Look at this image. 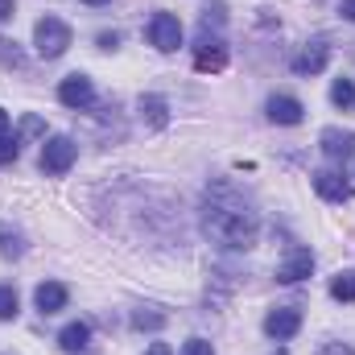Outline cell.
Segmentation results:
<instances>
[{"mask_svg": "<svg viewBox=\"0 0 355 355\" xmlns=\"http://www.w3.org/2000/svg\"><path fill=\"white\" fill-rule=\"evenodd\" d=\"M202 232L207 240H215L219 248H232V252H244L257 244V232H261V219L252 211L248 198H240L227 182H215L202 198Z\"/></svg>", "mask_w": 355, "mask_h": 355, "instance_id": "6da1fadb", "label": "cell"}, {"mask_svg": "<svg viewBox=\"0 0 355 355\" xmlns=\"http://www.w3.org/2000/svg\"><path fill=\"white\" fill-rule=\"evenodd\" d=\"M71 42H75V33H71V25L58 21V17H42V21L33 25V46H37L42 58H62V54L71 50Z\"/></svg>", "mask_w": 355, "mask_h": 355, "instance_id": "7a4b0ae2", "label": "cell"}, {"mask_svg": "<svg viewBox=\"0 0 355 355\" xmlns=\"http://www.w3.org/2000/svg\"><path fill=\"white\" fill-rule=\"evenodd\" d=\"M75 157H79V145L71 141V137H50L46 145H42V157H37V166H42V174H67L71 166H75Z\"/></svg>", "mask_w": 355, "mask_h": 355, "instance_id": "3957f363", "label": "cell"}, {"mask_svg": "<svg viewBox=\"0 0 355 355\" xmlns=\"http://www.w3.org/2000/svg\"><path fill=\"white\" fill-rule=\"evenodd\" d=\"M149 46L162 50V54H174L178 46H182V21H178L174 12H153V21H149Z\"/></svg>", "mask_w": 355, "mask_h": 355, "instance_id": "277c9868", "label": "cell"}, {"mask_svg": "<svg viewBox=\"0 0 355 355\" xmlns=\"http://www.w3.org/2000/svg\"><path fill=\"white\" fill-rule=\"evenodd\" d=\"M327 62H331V46L322 42V37H314V42H306L293 58H289V67H293V75H302V79H310V75H318V71H327Z\"/></svg>", "mask_w": 355, "mask_h": 355, "instance_id": "5b68a950", "label": "cell"}, {"mask_svg": "<svg viewBox=\"0 0 355 355\" xmlns=\"http://www.w3.org/2000/svg\"><path fill=\"white\" fill-rule=\"evenodd\" d=\"M297 331H302V310L281 306V310H268V314H265V335H268V339L285 343V339H293Z\"/></svg>", "mask_w": 355, "mask_h": 355, "instance_id": "8992f818", "label": "cell"}, {"mask_svg": "<svg viewBox=\"0 0 355 355\" xmlns=\"http://www.w3.org/2000/svg\"><path fill=\"white\" fill-rule=\"evenodd\" d=\"M91 99H95V87H91L87 75H79V71H75V75H67V79L58 83V103H62V107H75V112H83Z\"/></svg>", "mask_w": 355, "mask_h": 355, "instance_id": "52a82bcc", "label": "cell"}, {"mask_svg": "<svg viewBox=\"0 0 355 355\" xmlns=\"http://www.w3.org/2000/svg\"><path fill=\"white\" fill-rule=\"evenodd\" d=\"M227 67V46L219 42V37H202L198 46H194V71H202V75H219Z\"/></svg>", "mask_w": 355, "mask_h": 355, "instance_id": "ba28073f", "label": "cell"}, {"mask_svg": "<svg viewBox=\"0 0 355 355\" xmlns=\"http://www.w3.org/2000/svg\"><path fill=\"white\" fill-rule=\"evenodd\" d=\"M314 190H318V198H327V202H352V194H355V186L339 174V170H318V174H314Z\"/></svg>", "mask_w": 355, "mask_h": 355, "instance_id": "9c48e42d", "label": "cell"}, {"mask_svg": "<svg viewBox=\"0 0 355 355\" xmlns=\"http://www.w3.org/2000/svg\"><path fill=\"white\" fill-rule=\"evenodd\" d=\"M310 272H314V252H310V248H293V252L277 265V281L297 285V281H306Z\"/></svg>", "mask_w": 355, "mask_h": 355, "instance_id": "30bf717a", "label": "cell"}, {"mask_svg": "<svg viewBox=\"0 0 355 355\" xmlns=\"http://www.w3.org/2000/svg\"><path fill=\"white\" fill-rule=\"evenodd\" d=\"M67 285L62 281H42L37 289H33V306L42 310V314H58V310H67Z\"/></svg>", "mask_w": 355, "mask_h": 355, "instance_id": "8fae6325", "label": "cell"}, {"mask_svg": "<svg viewBox=\"0 0 355 355\" xmlns=\"http://www.w3.org/2000/svg\"><path fill=\"white\" fill-rule=\"evenodd\" d=\"M265 112L272 124H302V116H306L302 99H293V95H272L265 103Z\"/></svg>", "mask_w": 355, "mask_h": 355, "instance_id": "7c38bea8", "label": "cell"}, {"mask_svg": "<svg viewBox=\"0 0 355 355\" xmlns=\"http://www.w3.org/2000/svg\"><path fill=\"white\" fill-rule=\"evenodd\" d=\"M318 145H322V153H327V157L343 162V157L355 149V132H347V128H322Z\"/></svg>", "mask_w": 355, "mask_h": 355, "instance_id": "4fadbf2b", "label": "cell"}, {"mask_svg": "<svg viewBox=\"0 0 355 355\" xmlns=\"http://www.w3.org/2000/svg\"><path fill=\"white\" fill-rule=\"evenodd\" d=\"M137 107H141V120H145L149 128H157V132H162V128L170 124V103H166L162 95H141V103H137Z\"/></svg>", "mask_w": 355, "mask_h": 355, "instance_id": "5bb4252c", "label": "cell"}, {"mask_svg": "<svg viewBox=\"0 0 355 355\" xmlns=\"http://www.w3.org/2000/svg\"><path fill=\"white\" fill-rule=\"evenodd\" d=\"M87 343H91V327L87 322H71V327H62V335H58V347L71 352V355H79Z\"/></svg>", "mask_w": 355, "mask_h": 355, "instance_id": "9a60e30c", "label": "cell"}, {"mask_svg": "<svg viewBox=\"0 0 355 355\" xmlns=\"http://www.w3.org/2000/svg\"><path fill=\"white\" fill-rule=\"evenodd\" d=\"M331 103L343 107V112H352L355 107V83L352 79H335V83H331Z\"/></svg>", "mask_w": 355, "mask_h": 355, "instance_id": "2e32d148", "label": "cell"}, {"mask_svg": "<svg viewBox=\"0 0 355 355\" xmlns=\"http://www.w3.org/2000/svg\"><path fill=\"white\" fill-rule=\"evenodd\" d=\"M21 252H25V236L12 232V227H0V257L12 261V257H21Z\"/></svg>", "mask_w": 355, "mask_h": 355, "instance_id": "e0dca14e", "label": "cell"}, {"mask_svg": "<svg viewBox=\"0 0 355 355\" xmlns=\"http://www.w3.org/2000/svg\"><path fill=\"white\" fill-rule=\"evenodd\" d=\"M0 67H4V71H25V54H21V46L8 42V37H0Z\"/></svg>", "mask_w": 355, "mask_h": 355, "instance_id": "ac0fdd59", "label": "cell"}, {"mask_svg": "<svg viewBox=\"0 0 355 355\" xmlns=\"http://www.w3.org/2000/svg\"><path fill=\"white\" fill-rule=\"evenodd\" d=\"M331 297H335V302H355V272L331 277Z\"/></svg>", "mask_w": 355, "mask_h": 355, "instance_id": "d6986e66", "label": "cell"}, {"mask_svg": "<svg viewBox=\"0 0 355 355\" xmlns=\"http://www.w3.org/2000/svg\"><path fill=\"white\" fill-rule=\"evenodd\" d=\"M21 314V302H17V289L12 285H0V322H12Z\"/></svg>", "mask_w": 355, "mask_h": 355, "instance_id": "ffe728a7", "label": "cell"}, {"mask_svg": "<svg viewBox=\"0 0 355 355\" xmlns=\"http://www.w3.org/2000/svg\"><path fill=\"white\" fill-rule=\"evenodd\" d=\"M166 327V314H157V310H137L132 314V331H162Z\"/></svg>", "mask_w": 355, "mask_h": 355, "instance_id": "44dd1931", "label": "cell"}, {"mask_svg": "<svg viewBox=\"0 0 355 355\" xmlns=\"http://www.w3.org/2000/svg\"><path fill=\"white\" fill-rule=\"evenodd\" d=\"M227 21V4L223 0H211L207 8H202V29H211V25H223Z\"/></svg>", "mask_w": 355, "mask_h": 355, "instance_id": "7402d4cb", "label": "cell"}, {"mask_svg": "<svg viewBox=\"0 0 355 355\" xmlns=\"http://www.w3.org/2000/svg\"><path fill=\"white\" fill-rule=\"evenodd\" d=\"M42 132H46L42 116H25V120H21V128H17V145H21V141H33V137H42Z\"/></svg>", "mask_w": 355, "mask_h": 355, "instance_id": "603a6c76", "label": "cell"}, {"mask_svg": "<svg viewBox=\"0 0 355 355\" xmlns=\"http://www.w3.org/2000/svg\"><path fill=\"white\" fill-rule=\"evenodd\" d=\"M17 153H21V145H17V137H4V141H0V166H8V162H17Z\"/></svg>", "mask_w": 355, "mask_h": 355, "instance_id": "cb8c5ba5", "label": "cell"}, {"mask_svg": "<svg viewBox=\"0 0 355 355\" xmlns=\"http://www.w3.org/2000/svg\"><path fill=\"white\" fill-rule=\"evenodd\" d=\"M182 355H215V347H211L207 339H190V343L182 347Z\"/></svg>", "mask_w": 355, "mask_h": 355, "instance_id": "d4e9b609", "label": "cell"}, {"mask_svg": "<svg viewBox=\"0 0 355 355\" xmlns=\"http://www.w3.org/2000/svg\"><path fill=\"white\" fill-rule=\"evenodd\" d=\"M318 355H355V347H347V343H327Z\"/></svg>", "mask_w": 355, "mask_h": 355, "instance_id": "484cf974", "label": "cell"}, {"mask_svg": "<svg viewBox=\"0 0 355 355\" xmlns=\"http://www.w3.org/2000/svg\"><path fill=\"white\" fill-rule=\"evenodd\" d=\"M120 46V33H99V50H116Z\"/></svg>", "mask_w": 355, "mask_h": 355, "instance_id": "4316f807", "label": "cell"}, {"mask_svg": "<svg viewBox=\"0 0 355 355\" xmlns=\"http://www.w3.org/2000/svg\"><path fill=\"white\" fill-rule=\"evenodd\" d=\"M339 12H343L347 21H355V0H343V4H339Z\"/></svg>", "mask_w": 355, "mask_h": 355, "instance_id": "83f0119b", "label": "cell"}, {"mask_svg": "<svg viewBox=\"0 0 355 355\" xmlns=\"http://www.w3.org/2000/svg\"><path fill=\"white\" fill-rule=\"evenodd\" d=\"M12 8H17L12 0H0V21H8V17H12Z\"/></svg>", "mask_w": 355, "mask_h": 355, "instance_id": "f1b7e54d", "label": "cell"}, {"mask_svg": "<svg viewBox=\"0 0 355 355\" xmlns=\"http://www.w3.org/2000/svg\"><path fill=\"white\" fill-rule=\"evenodd\" d=\"M8 128H12V124H8V112H4V107H0V141H4V137H8Z\"/></svg>", "mask_w": 355, "mask_h": 355, "instance_id": "f546056e", "label": "cell"}, {"mask_svg": "<svg viewBox=\"0 0 355 355\" xmlns=\"http://www.w3.org/2000/svg\"><path fill=\"white\" fill-rule=\"evenodd\" d=\"M145 355H174V352H170L166 343H153V347H149V352H145Z\"/></svg>", "mask_w": 355, "mask_h": 355, "instance_id": "4dcf8cb0", "label": "cell"}, {"mask_svg": "<svg viewBox=\"0 0 355 355\" xmlns=\"http://www.w3.org/2000/svg\"><path fill=\"white\" fill-rule=\"evenodd\" d=\"M83 4H91V8H103V4H112V0H83Z\"/></svg>", "mask_w": 355, "mask_h": 355, "instance_id": "1f68e13d", "label": "cell"}, {"mask_svg": "<svg viewBox=\"0 0 355 355\" xmlns=\"http://www.w3.org/2000/svg\"><path fill=\"white\" fill-rule=\"evenodd\" d=\"M277 355H289V352H285V347H281V352H277Z\"/></svg>", "mask_w": 355, "mask_h": 355, "instance_id": "d6a6232c", "label": "cell"}]
</instances>
